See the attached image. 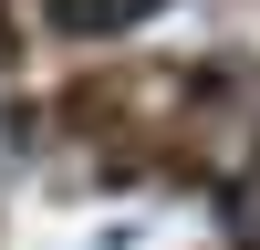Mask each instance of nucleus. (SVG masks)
Wrapping results in <instances>:
<instances>
[{
  "label": "nucleus",
  "instance_id": "1",
  "mask_svg": "<svg viewBox=\"0 0 260 250\" xmlns=\"http://www.w3.org/2000/svg\"><path fill=\"white\" fill-rule=\"evenodd\" d=\"M0 63H11V42H0Z\"/></svg>",
  "mask_w": 260,
  "mask_h": 250
}]
</instances>
